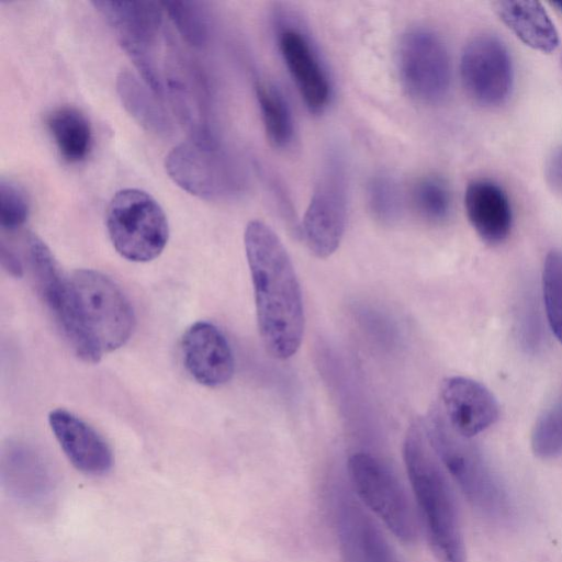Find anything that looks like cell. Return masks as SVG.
<instances>
[{
	"label": "cell",
	"mask_w": 562,
	"mask_h": 562,
	"mask_svg": "<svg viewBox=\"0 0 562 562\" xmlns=\"http://www.w3.org/2000/svg\"><path fill=\"white\" fill-rule=\"evenodd\" d=\"M244 243L261 341L273 358L289 359L304 331L302 292L291 258L278 235L260 221L247 224Z\"/></svg>",
	"instance_id": "1"
},
{
	"label": "cell",
	"mask_w": 562,
	"mask_h": 562,
	"mask_svg": "<svg viewBox=\"0 0 562 562\" xmlns=\"http://www.w3.org/2000/svg\"><path fill=\"white\" fill-rule=\"evenodd\" d=\"M403 456L432 555L437 562H467L457 507L419 419L405 436Z\"/></svg>",
	"instance_id": "2"
},
{
	"label": "cell",
	"mask_w": 562,
	"mask_h": 562,
	"mask_svg": "<svg viewBox=\"0 0 562 562\" xmlns=\"http://www.w3.org/2000/svg\"><path fill=\"white\" fill-rule=\"evenodd\" d=\"M427 440L470 502L484 514L499 518L507 513L505 493L477 449L448 423L440 406L423 423Z\"/></svg>",
	"instance_id": "3"
},
{
	"label": "cell",
	"mask_w": 562,
	"mask_h": 562,
	"mask_svg": "<svg viewBox=\"0 0 562 562\" xmlns=\"http://www.w3.org/2000/svg\"><path fill=\"white\" fill-rule=\"evenodd\" d=\"M25 248L35 288L64 339L82 361L98 362L103 352L83 322L70 278L63 273L50 249L36 235L26 236Z\"/></svg>",
	"instance_id": "4"
},
{
	"label": "cell",
	"mask_w": 562,
	"mask_h": 562,
	"mask_svg": "<svg viewBox=\"0 0 562 562\" xmlns=\"http://www.w3.org/2000/svg\"><path fill=\"white\" fill-rule=\"evenodd\" d=\"M105 223L113 247L130 261H150L168 243L169 226L162 207L139 189L117 191L108 205Z\"/></svg>",
	"instance_id": "5"
},
{
	"label": "cell",
	"mask_w": 562,
	"mask_h": 562,
	"mask_svg": "<svg viewBox=\"0 0 562 562\" xmlns=\"http://www.w3.org/2000/svg\"><path fill=\"white\" fill-rule=\"evenodd\" d=\"M348 170L342 151H327L311 201L304 214L301 233L318 258H327L339 247L347 220Z\"/></svg>",
	"instance_id": "6"
},
{
	"label": "cell",
	"mask_w": 562,
	"mask_h": 562,
	"mask_svg": "<svg viewBox=\"0 0 562 562\" xmlns=\"http://www.w3.org/2000/svg\"><path fill=\"white\" fill-rule=\"evenodd\" d=\"M70 281L83 322L102 352L116 350L135 327L133 307L113 280L91 270H76Z\"/></svg>",
	"instance_id": "7"
},
{
	"label": "cell",
	"mask_w": 562,
	"mask_h": 562,
	"mask_svg": "<svg viewBox=\"0 0 562 562\" xmlns=\"http://www.w3.org/2000/svg\"><path fill=\"white\" fill-rule=\"evenodd\" d=\"M122 48L142 74L147 86L158 95L164 93L157 45L162 24V5L151 1H92Z\"/></svg>",
	"instance_id": "8"
},
{
	"label": "cell",
	"mask_w": 562,
	"mask_h": 562,
	"mask_svg": "<svg viewBox=\"0 0 562 562\" xmlns=\"http://www.w3.org/2000/svg\"><path fill=\"white\" fill-rule=\"evenodd\" d=\"M165 168L177 186L200 199H225L243 188L239 169L217 142L181 143L166 156Z\"/></svg>",
	"instance_id": "9"
},
{
	"label": "cell",
	"mask_w": 562,
	"mask_h": 562,
	"mask_svg": "<svg viewBox=\"0 0 562 562\" xmlns=\"http://www.w3.org/2000/svg\"><path fill=\"white\" fill-rule=\"evenodd\" d=\"M397 55L401 81L413 99L435 104L446 98L451 82L450 57L436 32L423 26L407 30Z\"/></svg>",
	"instance_id": "10"
},
{
	"label": "cell",
	"mask_w": 562,
	"mask_h": 562,
	"mask_svg": "<svg viewBox=\"0 0 562 562\" xmlns=\"http://www.w3.org/2000/svg\"><path fill=\"white\" fill-rule=\"evenodd\" d=\"M357 494L402 542L416 538V524L407 497L390 468L372 454L358 452L348 461Z\"/></svg>",
	"instance_id": "11"
},
{
	"label": "cell",
	"mask_w": 562,
	"mask_h": 562,
	"mask_svg": "<svg viewBox=\"0 0 562 562\" xmlns=\"http://www.w3.org/2000/svg\"><path fill=\"white\" fill-rule=\"evenodd\" d=\"M460 76L475 103L484 108L504 104L514 87L513 61L504 42L488 33L471 38L461 55Z\"/></svg>",
	"instance_id": "12"
},
{
	"label": "cell",
	"mask_w": 562,
	"mask_h": 562,
	"mask_svg": "<svg viewBox=\"0 0 562 562\" xmlns=\"http://www.w3.org/2000/svg\"><path fill=\"white\" fill-rule=\"evenodd\" d=\"M278 30V46L306 108L322 113L331 98V83L308 36L296 25L282 22Z\"/></svg>",
	"instance_id": "13"
},
{
	"label": "cell",
	"mask_w": 562,
	"mask_h": 562,
	"mask_svg": "<svg viewBox=\"0 0 562 562\" xmlns=\"http://www.w3.org/2000/svg\"><path fill=\"white\" fill-rule=\"evenodd\" d=\"M181 351L187 371L202 385H224L234 374L231 345L222 330L210 322H196L186 330Z\"/></svg>",
	"instance_id": "14"
},
{
	"label": "cell",
	"mask_w": 562,
	"mask_h": 562,
	"mask_svg": "<svg viewBox=\"0 0 562 562\" xmlns=\"http://www.w3.org/2000/svg\"><path fill=\"white\" fill-rule=\"evenodd\" d=\"M442 412L451 427L471 438L491 427L499 416L493 393L482 383L465 376H450L440 389Z\"/></svg>",
	"instance_id": "15"
},
{
	"label": "cell",
	"mask_w": 562,
	"mask_h": 562,
	"mask_svg": "<svg viewBox=\"0 0 562 562\" xmlns=\"http://www.w3.org/2000/svg\"><path fill=\"white\" fill-rule=\"evenodd\" d=\"M48 423L65 456L77 470L100 475L112 468L111 448L83 419L67 409L57 408L49 413Z\"/></svg>",
	"instance_id": "16"
},
{
	"label": "cell",
	"mask_w": 562,
	"mask_h": 562,
	"mask_svg": "<svg viewBox=\"0 0 562 562\" xmlns=\"http://www.w3.org/2000/svg\"><path fill=\"white\" fill-rule=\"evenodd\" d=\"M464 209L471 226L483 241L497 245L510 234V201L504 189L494 181L472 180L464 192Z\"/></svg>",
	"instance_id": "17"
},
{
	"label": "cell",
	"mask_w": 562,
	"mask_h": 562,
	"mask_svg": "<svg viewBox=\"0 0 562 562\" xmlns=\"http://www.w3.org/2000/svg\"><path fill=\"white\" fill-rule=\"evenodd\" d=\"M166 85L179 119L191 128L194 140L215 143L205 115L204 87L198 72L180 56H172Z\"/></svg>",
	"instance_id": "18"
},
{
	"label": "cell",
	"mask_w": 562,
	"mask_h": 562,
	"mask_svg": "<svg viewBox=\"0 0 562 562\" xmlns=\"http://www.w3.org/2000/svg\"><path fill=\"white\" fill-rule=\"evenodd\" d=\"M492 7L498 19L526 46L543 54L558 48V31L539 1L498 0L493 1Z\"/></svg>",
	"instance_id": "19"
},
{
	"label": "cell",
	"mask_w": 562,
	"mask_h": 562,
	"mask_svg": "<svg viewBox=\"0 0 562 562\" xmlns=\"http://www.w3.org/2000/svg\"><path fill=\"white\" fill-rule=\"evenodd\" d=\"M358 509L347 506L341 510L339 537L344 562H392L383 538Z\"/></svg>",
	"instance_id": "20"
},
{
	"label": "cell",
	"mask_w": 562,
	"mask_h": 562,
	"mask_svg": "<svg viewBox=\"0 0 562 562\" xmlns=\"http://www.w3.org/2000/svg\"><path fill=\"white\" fill-rule=\"evenodd\" d=\"M46 125L65 160L79 162L88 156L92 130L81 111L68 105L56 108L47 115Z\"/></svg>",
	"instance_id": "21"
},
{
	"label": "cell",
	"mask_w": 562,
	"mask_h": 562,
	"mask_svg": "<svg viewBox=\"0 0 562 562\" xmlns=\"http://www.w3.org/2000/svg\"><path fill=\"white\" fill-rule=\"evenodd\" d=\"M121 102L132 117L146 131L157 136L172 133L171 121L147 88L130 71L116 78Z\"/></svg>",
	"instance_id": "22"
},
{
	"label": "cell",
	"mask_w": 562,
	"mask_h": 562,
	"mask_svg": "<svg viewBox=\"0 0 562 562\" xmlns=\"http://www.w3.org/2000/svg\"><path fill=\"white\" fill-rule=\"evenodd\" d=\"M255 92L268 140L278 149L290 148L295 138V124L283 92L265 80L256 82Z\"/></svg>",
	"instance_id": "23"
},
{
	"label": "cell",
	"mask_w": 562,
	"mask_h": 562,
	"mask_svg": "<svg viewBox=\"0 0 562 562\" xmlns=\"http://www.w3.org/2000/svg\"><path fill=\"white\" fill-rule=\"evenodd\" d=\"M367 203L373 217L381 223L396 222L403 211V195L397 180L390 173H374L367 183Z\"/></svg>",
	"instance_id": "24"
},
{
	"label": "cell",
	"mask_w": 562,
	"mask_h": 562,
	"mask_svg": "<svg viewBox=\"0 0 562 562\" xmlns=\"http://www.w3.org/2000/svg\"><path fill=\"white\" fill-rule=\"evenodd\" d=\"M164 10L181 36L192 46L202 47L209 38V18L202 2L165 1Z\"/></svg>",
	"instance_id": "25"
},
{
	"label": "cell",
	"mask_w": 562,
	"mask_h": 562,
	"mask_svg": "<svg viewBox=\"0 0 562 562\" xmlns=\"http://www.w3.org/2000/svg\"><path fill=\"white\" fill-rule=\"evenodd\" d=\"M542 293L549 326L562 345V251L552 249L542 270Z\"/></svg>",
	"instance_id": "26"
},
{
	"label": "cell",
	"mask_w": 562,
	"mask_h": 562,
	"mask_svg": "<svg viewBox=\"0 0 562 562\" xmlns=\"http://www.w3.org/2000/svg\"><path fill=\"white\" fill-rule=\"evenodd\" d=\"M413 200L419 214L430 222H442L451 212L450 190L438 177L422 178L414 187Z\"/></svg>",
	"instance_id": "27"
},
{
	"label": "cell",
	"mask_w": 562,
	"mask_h": 562,
	"mask_svg": "<svg viewBox=\"0 0 562 562\" xmlns=\"http://www.w3.org/2000/svg\"><path fill=\"white\" fill-rule=\"evenodd\" d=\"M531 449L542 459L562 453V398L537 419L531 432Z\"/></svg>",
	"instance_id": "28"
},
{
	"label": "cell",
	"mask_w": 562,
	"mask_h": 562,
	"mask_svg": "<svg viewBox=\"0 0 562 562\" xmlns=\"http://www.w3.org/2000/svg\"><path fill=\"white\" fill-rule=\"evenodd\" d=\"M30 202L24 190L10 179L0 181V225L2 229L13 232L27 220Z\"/></svg>",
	"instance_id": "29"
},
{
	"label": "cell",
	"mask_w": 562,
	"mask_h": 562,
	"mask_svg": "<svg viewBox=\"0 0 562 562\" xmlns=\"http://www.w3.org/2000/svg\"><path fill=\"white\" fill-rule=\"evenodd\" d=\"M544 175L550 189L562 196V145L557 147L549 156Z\"/></svg>",
	"instance_id": "30"
},
{
	"label": "cell",
	"mask_w": 562,
	"mask_h": 562,
	"mask_svg": "<svg viewBox=\"0 0 562 562\" xmlns=\"http://www.w3.org/2000/svg\"><path fill=\"white\" fill-rule=\"evenodd\" d=\"M1 262L5 270L9 273L20 277L22 276V265L20 260L16 258L15 254L8 248L3 241H1L0 248Z\"/></svg>",
	"instance_id": "31"
},
{
	"label": "cell",
	"mask_w": 562,
	"mask_h": 562,
	"mask_svg": "<svg viewBox=\"0 0 562 562\" xmlns=\"http://www.w3.org/2000/svg\"><path fill=\"white\" fill-rule=\"evenodd\" d=\"M552 5H554L560 12H562V1H554L551 2Z\"/></svg>",
	"instance_id": "32"
}]
</instances>
